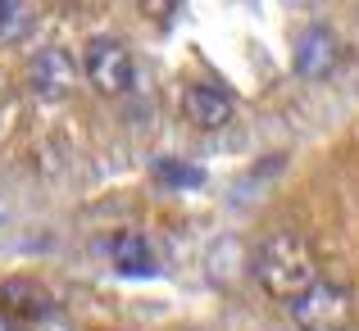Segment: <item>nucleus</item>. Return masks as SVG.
Returning <instances> with one entry per match:
<instances>
[{
  "label": "nucleus",
  "instance_id": "obj_1",
  "mask_svg": "<svg viewBox=\"0 0 359 331\" xmlns=\"http://www.w3.org/2000/svg\"><path fill=\"white\" fill-rule=\"evenodd\" d=\"M250 272L269 300H287L291 304L318 277V263H314V250H309V241L300 232H273L259 241V250L250 259Z\"/></svg>",
  "mask_w": 359,
  "mask_h": 331
},
{
  "label": "nucleus",
  "instance_id": "obj_2",
  "mask_svg": "<svg viewBox=\"0 0 359 331\" xmlns=\"http://www.w3.org/2000/svg\"><path fill=\"white\" fill-rule=\"evenodd\" d=\"M355 318V300L346 286H332V281H309L296 300H291V323L296 331H346Z\"/></svg>",
  "mask_w": 359,
  "mask_h": 331
},
{
  "label": "nucleus",
  "instance_id": "obj_3",
  "mask_svg": "<svg viewBox=\"0 0 359 331\" xmlns=\"http://www.w3.org/2000/svg\"><path fill=\"white\" fill-rule=\"evenodd\" d=\"M82 73L100 96H123L137 78V64H132V50L118 36H91L87 50H82Z\"/></svg>",
  "mask_w": 359,
  "mask_h": 331
},
{
  "label": "nucleus",
  "instance_id": "obj_4",
  "mask_svg": "<svg viewBox=\"0 0 359 331\" xmlns=\"http://www.w3.org/2000/svg\"><path fill=\"white\" fill-rule=\"evenodd\" d=\"M341 69V36L332 27H305L296 41V73L309 82H323Z\"/></svg>",
  "mask_w": 359,
  "mask_h": 331
},
{
  "label": "nucleus",
  "instance_id": "obj_5",
  "mask_svg": "<svg viewBox=\"0 0 359 331\" xmlns=\"http://www.w3.org/2000/svg\"><path fill=\"white\" fill-rule=\"evenodd\" d=\"M73 82H78V64L55 45H46V50H36L27 59V87L41 100H64L73 91Z\"/></svg>",
  "mask_w": 359,
  "mask_h": 331
},
{
  "label": "nucleus",
  "instance_id": "obj_6",
  "mask_svg": "<svg viewBox=\"0 0 359 331\" xmlns=\"http://www.w3.org/2000/svg\"><path fill=\"white\" fill-rule=\"evenodd\" d=\"M232 109H237V105H232V96L223 87H210V82H191V87L182 91V113H187V122L201 127V132L228 127Z\"/></svg>",
  "mask_w": 359,
  "mask_h": 331
},
{
  "label": "nucleus",
  "instance_id": "obj_7",
  "mask_svg": "<svg viewBox=\"0 0 359 331\" xmlns=\"http://www.w3.org/2000/svg\"><path fill=\"white\" fill-rule=\"evenodd\" d=\"M109 263L123 277H155V254H150L146 236H137V232H118L109 241Z\"/></svg>",
  "mask_w": 359,
  "mask_h": 331
},
{
  "label": "nucleus",
  "instance_id": "obj_8",
  "mask_svg": "<svg viewBox=\"0 0 359 331\" xmlns=\"http://www.w3.org/2000/svg\"><path fill=\"white\" fill-rule=\"evenodd\" d=\"M0 309L9 318H36L46 309V290L32 286V281H5L0 286Z\"/></svg>",
  "mask_w": 359,
  "mask_h": 331
},
{
  "label": "nucleus",
  "instance_id": "obj_9",
  "mask_svg": "<svg viewBox=\"0 0 359 331\" xmlns=\"http://www.w3.org/2000/svg\"><path fill=\"white\" fill-rule=\"evenodd\" d=\"M237 250H241L237 241L214 245V259H210V277L214 281H223V286H232V281H237Z\"/></svg>",
  "mask_w": 359,
  "mask_h": 331
},
{
  "label": "nucleus",
  "instance_id": "obj_10",
  "mask_svg": "<svg viewBox=\"0 0 359 331\" xmlns=\"http://www.w3.org/2000/svg\"><path fill=\"white\" fill-rule=\"evenodd\" d=\"M155 177H164L168 186H196V182H201V173H196L191 164H177V159H159Z\"/></svg>",
  "mask_w": 359,
  "mask_h": 331
},
{
  "label": "nucleus",
  "instance_id": "obj_11",
  "mask_svg": "<svg viewBox=\"0 0 359 331\" xmlns=\"http://www.w3.org/2000/svg\"><path fill=\"white\" fill-rule=\"evenodd\" d=\"M177 5H182V0H141V14H146L150 23L164 27V23H173V18H177Z\"/></svg>",
  "mask_w": 359,
  "mask_h": 331
}]
</instances>
